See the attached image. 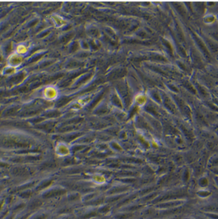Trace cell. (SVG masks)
<instances>
[{"label": "cell", "instance_id": "cell-1", "mask_svg": "<svg viewBox=\"0 0 218 219\" xmlns=\"http://www.w3.org/2000/svg\"><path fill=\"white\" fill-rule=\"evenodd\" d=\"M24 62V56L16 54V53L11 54L7 59V66L14 69H17Z\"/></svg>", "mask_w": 218, "mask_h": 219}, {"label": "cell", "instance_id": "cell-2", "mask_svg": "<svg viewBox=\"0 0 218 219\" xmlns=\"http://www.w3.org/2000/svg\"><path fill=\"white\" fill-rule=\"evenodd\" d=\"M43 96L46 100H48V101L54 100V99H57V96H58V91L55 87L50 85V86L46 87L43 90Z\"/></svg>", "mask_w": 218, "mask_h": 219}, {"label": "cell", "instance_id": "cell-3", "mask_svg": "<svg viewBox=\"0 0 218 219\" xmlns=\"http://www.w3.org/2000/svg\"><path fill=\"white\" fill-rule=\"evenodd\" d=\"M27 52H28V47H27L25 45L20 44L17 46L16 52L15 53H16V54H18V55L22 56H23V55H25L26 54H27Z\"/></svg>", "mask_w": 218, "mask_h": 219}, {"label": "cell", "instance_id": "cell-4", "mask_svg": "<svg viewBox=\"0 0 218 219\" xmlns=\"http://www.w3.org/2000/svg\"><path fill=\"white\" fill-rule=\"evenodd\" d=\"M51 18H52L53 21H54V24H55V26L57 27H61L62 26H63L64 24H65L64 20L62 18L59 17V16L54 15V16H53L52 17H51Z\"/></svg>", "mask_w": 218, "mask_h": 219}, {"label": "cell", "instance_id": "cell-5", "mask_svg": "<svg viewBox=\"0 0 218 219\" xmlns=\"http://www.w3.org/2000/svg\"><path fill=\"white\" fill-rule=\"evenodd\" d=\"M16 73H17V69H14V68L8 66H5L2 71V74L6 75H13Z\"/></svg>", "mask_w": 218, "mask_h": 219}]
</instances>
